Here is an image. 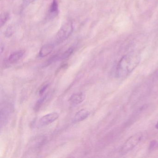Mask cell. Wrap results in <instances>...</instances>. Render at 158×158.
Wrapping results in <instances>:
<instances>
[{"label":"cell","instance_id":"cell-2","mask_svg":"<svg viewBox=\"0 0 158 158\" xmlns=\"http://www.w3.org/2000/svg\"><path fill=\"white\" fill-rule=\"evenodd\" d=\"M73 30V27L71 21L64 23L56 35L55 42L57 44H60L65 41L72 35Z\"/></svg>","mask_w":158,"mask_h":158},{"label":"cell","instance_id":"cell-4","mask_svg":"<svg viewBox=\"0 0 158 158\" xmlns=\"http://www.w3.org/2000/svg\"><path fill=\"white\" fill-rule=\"evenodd\" d=\"M59 114L57 112L50 113L42 116L40 118L38 122V125L40 127L46 126L50 124L55 122L58 119Z\"/></svg>","mask_w":158,"mask_h":158},{"label":"cell","instance_id":"cell-5","mask_svg":"<svg viewBox=\"0 0 158 158\" xmlns=\"http://www.w3.org/2000/svg\"><path fill=\"white\" fill-rule=\"evenodd\" d=\"M12 109L10 105L4 106L1 110V127L6 125L10 119Z\"/></svg>","mask_w":158,"mask_h":158},{"label":"cell","instance_id":"cell-14","mask_svg":"<svg viewBox=\"0 0 158 158\" xmlns=\"http://www.w3.org/2000/svg\"><path fill=\"white\" fill-rule=\"evenodd\" d=\"M150 150L154 151L158 149V142L156 140H153L151 142L149 147Z\"/></svg>","mask_w":158,"mask_h":158},{"label":"cell","instance_id":"cell-15","mask_svg":"<svg viewBox=\"0 0 158 158\" xmlns=\"http://www.w3.org/2000/svg\"><path fill=\"white\" fill-rule=\"evenodd\" d=\"M48 86L49 84H46V85H44L41 88L39 92V94L40 96H42L44 95V93H45L46 90H47Z\"/></svg>","mask_w":158,"mask_h":158},{"label":"cell","instance_id":"cell-18","mask_svg":"<svg viewBox=\"0 0 158 158\" xmlns=\"http://www.w3.org/2000/svg\"><path fill=\"white\" fill-rule=\"evenodd\" d=\"M156 76L158 77V70H157V72L156 73Z\"/></svg>","mask_w":158,"mask_h":158},{"label":"cell","instance_id":"cell-7","mask_svg":"<svg viewBox=\"0 0 158 158\" xmlns=\"http://www.w3.org/2000/svg\"><path fill=\"white\" fill-rule=\"evenodd\" d=\"M24 54L25 51L24 50L17 51L13 52L9 56L7 62L10 64L15 63L23 58Z\"/></svg>","mask_w":158,"mask_h":158},{"label":"cell","instance_id":"cell-19","mask_svg":"<svg viewBox=\"0 0 158 158\" xmlns=\"http://www.w3.org/2000/svg\"><path fill=\"white\" fill-rule=\"evenodd\" d=\"M156 127L157 128V129H158V122L156 124Z\"/></svg>","mask_w":158,"mask_h":158},{"label":"cell","instance_id":"cell-9","mask_svg":"<svg viewBox=\"0 0 158 158\" xmlns=\"http://www.w3.org/2000/svg\"><path fill=\"white\" fill-rule=\"evenodd\" d=\"M54 46L52 44H49L44 45L40 50L39 55L41 58H44L49 55L54 49Z\"/></svg>","mask_w":158,"mask_h":158},{"label":"cell","instance_id":"cell-8","mask_svg":"<svg viewBox=\"0 0 158 158\" xmlns=\"http://www.w3.org/2000/svg\"><path fill=\"white\" fill-rule=\"evenodd\" d=\"M89 115V112L87 110L82 109L77 112L74 116L73 123H77L82 122L86 119Z\"/></svg>","mask_w":158,"mask_h":158},{"label":"cell","instance_id":"cell-6","mask_svg":"<svg viewBox=\"0 0 158 158\" xmlns=\"http://www.w3.org/2000/svg\"><path fill=\"white\" fill-rule=\"evenodd\" d=\"M85 98V96L82 92L74 93L70 97L69 102L72 105H77L82 103Z\"/></svg>","mask_w":158,"mask_h":158},{"label":"cell","instance_id":"cell-10","mask_svg":"<svg viewBox=\"0 0 158 158\" xmlns=\"http://www.w3.org/2000/svg\"><path fill=\"white\" fill-rule=\"evenodd\" d=\"M49 12L50 16L52 18L58 15L59 13V4L57 0H52Z\"/></svg>","mask_w":158,"mask_h":158},{"label":"cell","instance_id":"cell-17","mask_svg":"<svg viewBox=\"0 0 158 158\" xmlns=\"http://www.w3.org/2000/svg\"><path fill=\"white\" fill-rule=\"evenodd\" d=\"M35 1V0H23V3L24 5L27 6L31 3L34 2Z\"/></svg>","mask_w":158,"mask_h":158},{"label":"cell","instance_id":"cell-12","mask_svg":"<svg viewBox=\"0 0 158 158\" xmlns=\"http://www.w3.org/2000/svg\"><path fill=\"white\" fill-rule=\"evenodd\" d=\"M73 50L74 49L73 48H70L66 51L63 52L62 54L59 55L60 60H65V59L69 58L73 52Z\"/></svg>","mask_w":158,"mask_h":158},{"label":"cell","instance_id":"cell-3","mask_svg":"<svg viewBox=\"0 0 158 158\" xmlns=\"http://www.w3.org/2000/svg\"><path fill=\"white\" fill-rule=\"evenodd\" d=\"M143 133L139 132L131 136L127 140L120 150L121 154H124L132 150L143 139Z\"/></svg>","mask_w":158,"mask_h":158},{"label":"cell","instance_id":"cell-13","mask_svg":"<svg viewBox=\"0 0 158 158\" xmlns=\"http://www.w3.org/2000/svg\"><path fill=\"white\" fill-rule=\"evenodd\" d=\"M9 17H10V15L7 13H3V15H1V27L5 25L8 19H9Z\"/></svg>","mask_w":158,"mask_h":158},{"label":"cell","instance_id":"cell-1","mask_svg":"<svg viewBox=\"0 0 158 158\" xmlns=\"http://www.w3.org/2000/svg\"><path fill=\"white\" fill-rule=\"evenodd\" d=\"M140 56L136 53H131L123 56L116 67V74L118 77H127L139 64Z\"/></svg>","mask_w":158,"mask_h":158},{"label":"cell","instance_id":"cell-16","mask_svg":"<svg viewBox=\"0 0 158 158\" xmlns=\"http://www.w3.org/2000/svg\"><path fill=\"white\" fill-rule=\"evenodd\" d=\"M13 34V29L12 27H9L7 29L5 35L7 37H10Z\"/></svg>","mask_w":158,"mask_h":158},{"label":"cell","instance_id":"cell-11","mask_svg":"<svg viewBox=\"0 0 158 158\" xmlns=\"http://www.w3.org/2000/svg\"><path fill=\"white\" fill-rule=\"evenodd\" d=\"M48 97V94H45L43 95V96H41V98L38 100L36 102L35 104V107H34V110L36 111H38L40 109L42 105L44 104L45 101L46 100Z\"/></svg>","mask_w":158,"mask_h":158}]
</instances>
